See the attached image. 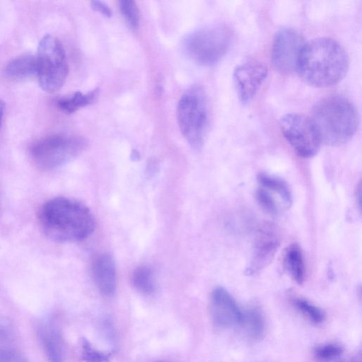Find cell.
Here are the masks:
<instances>
[{"label":"cell","mask_w":362,"mask_h":362,"mask_svg":"<svg viewBox=\"0 0 362 362\" xmlns=\"http://www.w3.org/2000/svg\"><path fill=\"white\" fill-rule=\"evenodd\" d=\"M45 235L57 243H72L88 238L95 227L90 210L75 199L56 197L45 202L38 212Z\"/></svg>","instance_id":"1"},{"label":"cell","mask_w":362,"mask_h":362,"mask_svg":"<svg viewBox=\"0 0 362 362\" xmlns=\"http://www.w3.org/2000/svg\"><path fill=\"white\" fill-rule=\"evenodd\" d=\"M349 57L335 40L317 37L305 43L296 71L308 84L317 88L339 83L346 75Z\"/></svg>","instance_id":"2"},{"label":"cell","mask_w":362,"mask_h":362,"mask_svg":"<svg viewBox=\"0 0 362 362\" xmlns=\"http://www.w3.org/2000/svg\"><path fill=\"white\" fill-rule=\"evenodd\" d=\"M321 142L337 146L349 141L356 133L359 118L355 106L346 98L332 95L314 106L312 117Z\"/></svg>","instance_id":"3"},{"label":"cell","mask_w":362,"mask_h":362,"mask_svg":"<svg viewBox=\"0 0 362 362\" xmlns=\"http://www.w3.org/2000/svg\"><path fill=\"white\" fill-rule=\"evenodd\" d=\"M232 39V30L227 25H209L185 37L184 51L197 64L204 66H213L225 56Z\"/></svg>","instance_id":"4"},{"label":"cell","mask_w":362,"mask_h":362,"mask_svg":"<svg viewBox=\"0 0 362 362\" xmlns=\"http://www.w3.org/2000/svg\"><path fill=\"white\" fill-rule=\"evenodd\" d=\"M180 130L194 149L202 148L209 123L206 95L200 87H192L180 98L177 108Z\"/></svg>","instance_id":"5"},{"label":"cell","mask_w":362,"mask_h":362,"mask_svg":"<svg viewBox=\"0 0 362 362\" xmlns=\"http://www.w3.org/2000/svg\"><path fill=\"white\" fill-rule=\"evenodd\" d=\"M86 141L80 136L64 134L45 136L30 146V157L34 165L42 170H52L61 167L82 153Z\"/></svg>","instance_id":"6"},{"label":"cell","mask_w":362,"mask_h":362,"mask_svg":"<svg viewBox=\"0 0 362 362\" xmlns=\"http://www.w3.org/2000/svg\"><path fill=\"white\" fill-rule=\"evenodd\" d=\"M35 56L37 78L41 88L49 93L57 92L63 86L69 73L62 42L53 35H45L39 42Z\"/></svg>","instance_id":"7"},{"label":"cell","mask_w":362,"mask_h":362,"mask_svg":"<svg viewBox=\"0 0 362 362\" xmlns=\"http://www.w3.org/2000/svg\"><path fill=\"white\" fill-rule=\"evenodd\" d=\"M280 127L284 136L298 156L308 158L317 153L322 142L310 117L287 114L281 119Z\"/></svg>","instance_id":"8"},{"label":"cell","mask_w":362,"mask_h":362,"mask_svg":"<svg viewBox=\"0 0 362 362\" xmlns=\"http://www.w3.org/2000/svg\"><path fill=\"white\" fill-rule=\"evenodd\" d=\"M302 35L291 28H282L274 37L271 59L275 69L281 74L296 71L298 59L305 45Z\"/></svg>","instance_id":"9"},{"label":"cell","mask_w":362,"mask_h":362,"mask_svg":"<svg viewBox=\"0 0 362 362\" xmlns=\"http://www.w3.org/2000/svg\"><path fill=\"white\" fill-rule=\"evenodd\" d=\"M267 76V66L254 59L243 62L235 68L233 82L243 103H247L254 98Z\"/></svg>","instance_id":"10"},{"label":"cell","mask_w":362,"mask_h":362,"mask_svg":"<svg viewBox=\"0 0 362 362\" xmlns=\"http://www.w3.org/2000/svg\"><path fill=\"white\" fill-rule=\"evenodd\" d=\"M210 313L218 327L230 328L242 324L243 312L233 296L223 287L214 288L210 298Z\"/></svg>","instance_id":"11"},{"label":"cell","mask_w":362,"mask_h":362,"mask_svg":"<svg viewBox=\"0 0 362 362\" xmlns=\"http://www.w3.org/2000/svg\"><path fill=\"white\" fill-rule=\"evenodd\" d=\"M279 244V239L273 230L269 228L260 230L255 239L245 274L254 275L267 267L272 261Z\"/></svg>","instance_id":"12"},{"label":"cell","mask_w":362,"mask_h":362,"mask_svg":"<svg viewBox=\"0 0 362 362\" xmlns=\"http://www.w3.org/2000/svg\"><path fill=\"white\" fill-rule=\"evenodd\" d=\"M92 275L98 291L105 296L114 294L117 286L115 260L109 253L98 255L92 263Z\"/></svg>","instance_id":"13"},{"label":"cell","mask_w":362,"mask_h":362,"mask_svg":"<svg viewBox=\"0 0 362 362\" xmlns=\"http://www.w3.org/2000/svg\"><path fill=\"white\" fill-rule=\"evenodd\" d=\"M38 335L48 362H64L65 346L59 327L46 322L38 328Z\"/></svg>","instance_id":"14"},{"label":"cell","mask_w":362,"mask_h":362,"mask_svg":"<svg viewBox=\"0 0 362 362\" xmlns=\"http://www.w3.org/2000/svg\"><path fill=\"white\" fill-rule=\"evenodd\" d=\"M37 67L36 56L22 54L11 59L4 68L6 78L23 81L37 77Z\"/></svg>","instance_id":"15"},{"label":"cell","mask_w":362,"mask_h":362,"mask_svg":"<svg viewBox=\"0 0 362 362\" xmlns=\"http://www.w3.org/2000/svg\"><path fill=\"white\" fill-rule=\"evenodd\" d=\"M257 180L259 187L265 189L274 196H277L284 208L291 206L293 202L292 192L284 179L267 173H259Z\"/></svg>","instance_id":"16"},{"label":"cell","mask_w":362,"mask_h":362,"mask_svg":"<svg viewBox=\"0 0 362 362\" xmlns=\"http://www.w3.org/2000/svg\"><path fill=\"white\" fill-rule=\"evenodd\" d=\"M284 264L288 273L298 284L305 280V267L303 252L296 243L288 247L284 257Z\"/></svg>","instance_id":"17"},{"label":"cell","mask_w":362,"mask_h":362,"mask_svg":"<svg viewBox=\"0 0 362 362\" xmlns=\"http://www.w3.org/2000/svg\"><path fill=\"white\" fill-rule=\"evenodd\" d=\"M242 324L245 325L248 337L253 340L262 338L265 332V320L257 307H250L243 312Z\"/></svg>","instance_id":"18"},{"label":"cell","mask_w":362,"mask_h":362,"mask_svg":"<svg viewBox=\"0 0 362 362\" xmlns=\"http://www.w3.org/2000/svg\"><path fill=\"white\" fill-rule=\"evenodd\" d=\"M97 95L98 90H93L86 94L77 91L69 97L60 98L57 105L62 112L71 114L93 103Z\"/></svg>","instance_id":"19"},{"label":"cell","mask_w":362,"mask_h":362,"mask_svg":"<svg viewBox=\"0 0 362 362\" xmlns=\"http://www.w3.org/2000/svg\"><path fill=\"white\" fill-rule=\"evenodd\" d=\"M132 280L134 287L143 294L150 295L156 291L154 274L148 266L141 265L136 267Z\"/></svg>","instance_id":"20"},{"label":"cell","mask_w":362,"mask_h":362,"mask_svg":"<svg viewBox=\"0 0 362 362\" xmlns=\"http://www.w3.org/2000/svg\"><path fill=\"white\" fill-rule=\"evenodd\" d=\"M292 301L295 308L310 322L320 324L324 321L325 315L322 310L309 300L298 297Z\"/></svg>","instance_id":"21"},{"label":"cell","mask_w":362,"mask_h":362,"mask_svg":"<svg viewBox=\"0 0 362 362\" xmlns=\"http://www.w3.org/2000/svg\"><path fill=\"white\" fill-rule=\"evenodd\" d=\"M256 199L259 206L267 213L277 215L280 211V206L275 196L265 189L259 187L255 192Z\"/></svg>","instance_id":"22"},{"label":"cell","mask_w":362,"mask_h":362,"mask_svg":"<svg viewBox=\"0 0 362 362\" xmlns=\"http://www.w3.org/2000/svg\"><path fill=\"white\" fill-rule=\"evenodd\" d=\"M110 353H105L96 349L86 339L81 341V359L84 362H109Z\"/></svg>","instance_id":"23"},{"label":"cell","mask_w":362,"mask_h":362,"mask_svg":"<svg viewBox=\"0 0 362 362\" xmlns=\"http://www.w3.org/2000/svg\"><path fill=\"white\" fill-rule=\"evenodd\" d=\"M343 353V348L339 344L327 343L315 347V358L320 362H330L335 360Z\"/></svg>","instance_id":"24"},{"label":"cell","mask_w":362,"mask_h":362,"mask_svg":"<svg viewBox=\"0 0 362 362\" xmlns=\"http://www.w3.org/2000/svg\"><path fill=\"white\" fill-rule=\"evenodd\" d=\"M119 7L122 15L128 25L132 28H137L140 17L136 2L132 0H121L119 1Z\"/></svg>","instance_id":"25"},{"label":"cell","mask_w":362,"mask_h":362,"mask_svg":"<svg viewBox=\"0 0 362 362\" xmlns=\"http://www.w3.org/2000/svg\"><path fill=\"white\" fill-rule=\"evenodd\" d=\"M0 362H28L18 351L11 349H0Z\"/></svg>","instance_id":"26"},{"label":"cell","mask_w":362,"mask_h":362,"mask_svg":"<svg viewBox=\"0 0 362 362\" xmlns=\"http://www.w3.org/2000/svg\"><path fill=\"white\" fill-rule=\"evenodd\" d=\"M91 7L102 13L106 17H111L112 15L111 9L107 6V4L100 1H92L90 2Z\"/></svg>","instance_id":"27"},{"label":"cell","mask_w":362,"mask_h":362,"mask_svg":"<svg viewBox=\"0 0 362 362\" xmlns=\"http://www.w3.org/2000/svg\"><path fill=\"white\" fill-rule=\"evenodd\" d=\"M158 168V164L156 160L149 161L147 167V173L149 175L154 174Z\"/></svg>","instance_id":"28"},{"label":"cell","mask_w":362,"mask_h":362,"mask_svg":"<svg viewBox=\"0 0 362 362\" xmlns=\"http://www.w3.org/2000/svg\"><path fill=\"white\" fill-rule=\"evenodd\" d=\"M5 110V104L2 100L0 99V127L2 122L4 113Z\"/></svg>","instance_id":"29"},{"label":"cell","mask_w":362,"mask_h":362,"mask_svg":"<svg viewBox=\"0 0 362 362\" xmlns=\"http://www.w3.org/2000/svg\"><path fill=\"white\" fill-rule=\"evenodd\" d=\"M131 157H132V160H138L139 158V152L136 151H133L131 154Z\"/></svg>","instance_id":"30"},{"label":"cell","mask_w":362,"mask_h":362,"mask_svg":"<svg viewBox=\"0 0 362 362\" xmlns=\"http://www.w3.org/2000/svg\"><path fill=\"white\" fill-rule=\"evenodd\" d=\"M346 362H361V359L356 358H354V359H351V360L346 361Z\"/></svg>","instance_id":"31"},{"label":"cell","mask_w":362,"mask_h":362,"mask_svg":"<svg viewBox=\"0 0 362 362\" xmlns=\"http://www.w3.org/2000/svg\"><path fill=\"white\" fill-rule=\"evenodd\" d=\"M156 362H169V361H156Z\"/></svg>","instance_id":"32"}]
</instances>
